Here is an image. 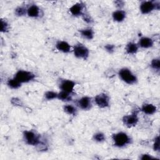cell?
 <instances>
[{"label":"cell","instance_id":"obj_1","mask_svg":"<svg viewBox=\"0 0 160 160\" xmlns=\"http://www.w3.org/2000/svg\"><path fill=\"white\" fill-rule=\"evenodd\" d=\"M113 144L116 147L124 148L131 143L130 136L124 132H118L114 133L112 136Z\"/></svg>","mask_w":160,"mask_h":160},{"label":"cell","instance_id":"obj_2","mask_svg":"<svg viewBox=\"0 0 160 160\" xmlns=\"http://www.w3.org/2000/svg\"><path fill=\"white\" fill-rule=\"evenodd\" d=\"M119 78L124 82L131 85L136 83L138 78L128 68H122L118 71Z\"/></svg>","mask_w":160,"mask_h":160},{"label":"cell","instance_id":"obj_3","mask_svg":"<svg viewBox=\"0 0 160 160\" xmlns=\"http://www.w3.org/2000/svg\"><path fill=\"white\" fill-rule=\"evenodd\" d=\"M24 142L31 146H38L41 141V135L34 130H25L23 132Z\"/></svg>","mask_w":160,"mask_h":160},{"label":"cell","instance_id":"obj_4","mask_svg":"<svg viewBox=\"0 0 160 160\" xmlns=\"http://www.w3.org/2000/svg\"><path fill=\"white\" fill-rule=\"evenodd\" d=\"M159 1H143L140 3L139 10L143 14H149L155 9L159 10L160 8Z\"/></svg>","mask_w":160,"mask_h":160},{"label":"cell","instance_id":"obj_5","mask_svg":"<svg viewBox=\"0 0 160 160\" xmlns=\"http://www.w3.org/2000/svg\"><path fill=\"white\" fill-rule=\"evenodd\" d=\"M72 51L74 56L78 59L86 60L89 56V49L81 42H78L74 45Z\"/></svg>","mask_w":160,"mask_h":160},{"label":"cell","instance_id":"obj_6","mask_svg":"<svg viewBox=\"0 0 160 160\" xmlns=\"http://www.w3.org/2000/svg\"><path fill=\"white\" fill-rule=\"evenodd\" d=\"M14 77L21 84H23L33 81L35 78V74L33 72L27 70L19 69L16 72Z\"/></svg>","mask_w":160,"mask_h":160},{"label":"cell","instance_id":"obj_7","mask_svg":"<svg viewBox=\"0 0 160 160\" xmlns=\"http://www.w3.org/2000/svg\"><path fill=\"white\" fill-rule=\"evenodd\" d=\"M94 101L99 108H106L109 106L110 98L106 93L101 92L94 97Z\"/></svg>","mask_w":160,"mask_h":160},{"label":"cell","instance_id":"obj_8","mask_svg":"<svg viewBox=\"0 0 160 160\" xmlns=\"http://www.w3.org/2000/svg\"><path fill=\"white\" fill-rule=\"evenodd\" d=\"M76 86V82L70 79H61L59 83V87L61 91H66L69 93L72 94L74 92V88Z\"/></svg>","mask_w":160,"mask_h":160},{"label":"cell","instance_id":"obj_9","mask_svg":"<svg viewBox=\"0 0 160 160\" xmlns=\"http://www.w3.org/2000/svg\"><path fill=\"white\" fill-rule=\"evenodd\" d=\"M85 4L82 2H78L70 7L69 10L72 16L78 17L82 16L85 13Z\"/></svg>","mask_w":160,"mask_h":160},{"label":"cell","instance_id":"obj_10","mask_svg":"<svg viewBox=\"0 0 160 160\" xmlns=\"http://www.w3.org/2000/svg\"><path fill=\"white\" fill-rule=\"evenodd\" d=\"M122 121L123 124L126 126L128 128H131V127L135 126L138 124L139 121V119H138L137 113L134 112L128 115L124 116Z\"/></svg>","mask_w":160,"mask_h":160},{"label":"cell","instance_id":"obj_11","mask_svg":"<svg viewBox=\"0 0 160 160\" xmlns=\"http://www.w3.org/2000/svg\"><path fill=\"white\" fill-rule=\"evenodd\" d=\"M76 104L80 109L88 111L92 108V99L88 96H83L78 100Z\"/></svg>","mask_w":160,"mask_h":160},{"label":"cell","instance_id":"obj_12","mask_svg":"<svg viewBox=\"0 0 160 160\" xmlns=\"http://www.w3.org/2000/svg\"><path fill=\"white\" fill-rule=\"evenodd\" d=\"M41 14V10L40 8L35 4H32L27 7V15L32 18H39Z\"/></svg>","mask_w":160,"mask_h":160},{"label":"cell","instance_id":"obj_13","mask_svg":"<svg viewBox=\"0 0 160 160\" xmlns=\"http://www.w3.org/2000/svg\"><path fill=\"white\" fill-rule=\"evenodd\" d=\"M55 46L59 51L63 53H68L71 50V47L70 44L66 41H58L56 43Z\"/></svg>","mask_w":160,"mask_h":160},{"label":"cell","instance_id":"obj_14","mask_svg":"<svg viewBox=\"0 0 160 160\" xmlns=\"http://www.w3.org/2000/svg\"><path fill=\"white\" fill-rule=\"evenodd\" d=\"M137 44L138 46L141 48L148 49L153 46L154 41L151 38L143 36L139 39V41Z\"/></svg>","mask_w":160,"mask_h":160},{"label":"cell","instance_id":"obj_15","mask_svg":"<svg viewBox=\"0 0 160 160\" xmlns=\"http://www.w3.org/2000/svg\"><path fill=\"white\" fill-rule=\"evenodd\" d=\"M126 16V11L121 9L116 10L112 13V18L113 20L118 22L123 21L125 19Z\"/></svg>","mask_w":160,"mask_h":160},{"label":"cell","instance_id":"obj_16","mask_svg":"<svg viewBox=\"0 0 160 160\" xmlns=\"http://www.w3.org/2000/svg\"><path fill=\"white\" fill-rule=\"evenodd\" d=\"M141 110L142 112L148 115H152L156 112V106L151 103H144L142 105Z\"/></svg>","mask_w":160,"mask_h":160},{"label":"cell","instance_id":"obj_17","mask_svg":"<svg viewBox=\"0 0 160 160\" xmlns=\"http://www.w3.org/2000/svg\"><path fill=\"white\" fill-rule=\"evenodd\" d=\"M80 35L84 39L88 40H91L94 38V31L91 28H86L79 29Z\"/></svg>","mask_w":160,"mask_h":160},{"label":"cell","instance_id":"obj_18","mask_svg":"<svg viewBox=\"0 0 160 160\" xmlns=\"http://www.w3.org/2000/svg\"><path fill=\"white\" fill-rule=\"evenodd\" d=\"M139 49V46L137 43L134 42H129L125 48V50L127 54L129 55H133L137 53Z\"/></svg>","mask_w":160,"mask_h":160},{"label":"cell","instance_id":"obj_19","mask_svg":"<svg viewBox=\"0 0 160 160\" xmlns=\"http://www.w3.org/2000/svg\"><path fill=\"white\" fill-rule=\"evenodd\" d=\"M58 99L61 101L66 102L71 101L72 100V94L66 91H61L58 94Z\"/></svg>","mask_w":160,"mask_h":160},{"label":"cell","instance_id":"obj_20","mask_svg":"<svg viewBox=\"0 0 160 160\" xmlns=\"http://www.w3.org/2000/svg\"><path fill=\"white\" fill-rule=\"evenodd\" d=\"M6 84L9 88L12 89H17L19 88L22 85V84L18 80H17L14 77H13L12 78L9 79Z\"/></svg>","mask_w":160,"mask_h":160},{"label":"cell","instance_id":"obj_21","mask_svg":"<svg viewBox=\"0 0 160 160\" xmlns=\"http://www.w3.org/2000/svg\"><path fill=\"white\" fill-rule=\"evenodd\" d=\"M64 111L69 115H76L77 113V108L72 104H67L63 106Z\"/></svg>","mask_w":160,"mask_h":160},{"label":"cell","instance_id":"obj_22","mask_svg":"<svg viewBox=\"0 0 160 160\" xmlns=\"http://www.w3.org/2000/svg\"><path fill=\"white\" fill-rule=\"evenodd\" d=\"M14 14L16 16L19 17L27 15V7H25L24 6H18L14 9Z\"/></svg>","mask_w":160,"mask_h":160},{"label":"cell","instance_id":"obj_23","mask_svg":"<svg viewBox=\"0 0 160 160\" xmlns=\"http://www.w3.org/2000/svg\"><path fill=\"white\" fill-rule=\"evenodd\" d=\"M58 92L53 91H48L44 93V98L48 101L58 99Z\"/></svg>","mask_w":160,"mask_h":160},{"label":"cell","instance_id":"obj_24","mask_svg":"<svg viewBox=\"0 0 160 160\" xmlns=\"http://www.w3.org/2000/svg\"><path fill=\"white\" fill-rule=\"evenodd\" d=\"M151 68L156 71H159L160 69V60L159 58H156L152 59L150 63Z\"/></svg>","mask_w":160,"mask_h":160},{"label":"cell","instance_id":"obj_25","mask_svg":"<svg viewBox=\"0 0 160 160\" xmlns=\"http://www.w3.org/2000/svg\"><path fill=\"white\" fill-rule=\"evenodd\" d=\"M93 139L98 142H102L105 141L106 136L104 133L101 132H98L93 135Z\"/></svg>","mask_w":160,"mask_h":160},{"label":"cell","instance_id":"obj_26","mask_svg":"<svg viewBox=\"0 0 160 160\" xmlns=\"http://www.w3.org/2000/svg\"><path fill=\"white\" fill-rule=\"evenodd\" d=\"M9 29V24L8 22L4 19L1 18V31L2 32H6Z\"/></svg>","mask_w":160,"mask_h":160},{"label":"cell","instance_id":"obj_27","mask_svg":"<svg viewBox=\"0 0 160 160\" xmlns=\"http://www.w3.org/2000/svg\"><path fill=\"white\" fill-rule=\"evenodd\" d=\"M159 136H158L156 138H155L154 142L153 144V149L155 151H159Z\"/></svg>","mask_w":160,"mask_h":160},{"label":"cell","instance_id":"obj_28","mask_svg":"<svg viewBox=\"0 0 160 160\" xmlns=\"http://www.w3.org/2000/svg\"><path fill=\"white\" fill-rule=\"evenodd\" d=\"M104 48L106 49V51H108L109 53H112L114 51L115 49V46L114 44H108L105 45Z\"/></svg>","mask_w":160,"mask_h":160},{"label":"cell","instance_id":"obj_29","mask_svg":"<svg viewBox=\"0 0 160 160\" xmlns=\"http://www.w3.org/2000/svg\"><path fill=\"white\" fill-rule=\"evenodd\" d=\"M82 17L84 21H86L88 23H90L91 24L92 22V19H91L90 15L87 14V13H86V12L82 16Z\"/></svg>","mask_w":160,"mask_h":160},{"label":"cell","instance_id":"obj_30","mask_svg":"<svg viewBox=\"0 0 160 160\" xmlns=\"http://www.w3.org/2000/svg\"><path fill=\"white\" fill-rule=\"evenodd\" d=\"M155 158L152 157L151 155H149V154H142L141 156L140 157V159H142V160H145V159H154Z\"/></svg>","mask_w":160,"mask_h":160},{"label":"cell","instance_id":"obj_31","mask_svg":"<svg viewBox=\"0 0 160 160\" xmlns=\"http://www.w3.org/2000/svg\"><path fill=\"white\" fill-rule=\"evenodd\" d=\"M11 101H14V102H12V103L14 105H16V106H21L22 104V102H21V100L18 99V98H12L11 99Z\"/></svg>","mask_w":160,"mask_h":160}]
</instances>
